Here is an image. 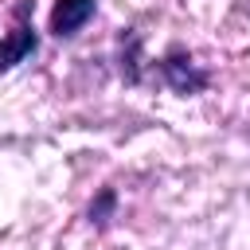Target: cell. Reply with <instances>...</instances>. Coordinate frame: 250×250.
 I'll return each instance as SVG.
<instances>
[{"mask_svg":"<svg viewBox=\"0 0 250 250\" xmlns=\"http://www.w3.org/2000/svg\"><path fill=\"white\" fill-rule=\"evenodd\" d=\"M35 0H20L12 12V27L0 35V74H8L12 66H20L23 59H31L39 51V31L31 23Z\"/></svg>","mask_w":250,"mask_h":250,"instance_id":"cell-1","label":"cell"},{"mask_svg":"<svg viewBox=\"0 0 250 250\" xmlns=\"http://www.w3.org/2000/svg\"><path fill=\"white\" fill-rule=\"evenodd\" d=\"M156 70H160L164 86H168L172 94H180V98H191V94L207 90V70H203V66L191 59V51L180 47V43H172V47L160 55Z\"/></svg>","mask_w":250,"mask_h":250,"instance_id":"cell-2","label":"cell"},{"mask_svg":"<svg viewBox=\"0 0 250 250\" xmlns=\"http://www.w3.org/2000/svg\"><path fill=\"white\" fill-rule=\"evenodd\" d=\"M98 12V0H55L47 16V31L55 39H74Z\"/></svg>","mask_w":250,"mask_h":250,"instance_id":"cell-3","label":"cell"},{"mask_svg":"<svg viewBox=\"0 0 250 250\" xmlns=\"http://www.w3.org/2000/svg\"><path fill=\"white\" fill-rule=\"evenodd\" d=\"M117 66H121V78L129 86L141 82V31L137 27H121V39H117Z\"/></svg>","mask_w":250,"mask_h":250,"instance_id":"cell-4","label":"cell"},{"mask_svg":"<svg viewBox=\"0 0 250 250\" xmlns=\"http://www.w3.org/2000/svg\"><path fill=\"white\" fill-rule=\"evenodd\" d=\"M113 211H117V191H113V188H102V191L94 195V203H90L86 215H90L94 227H105V223L113 219Z\"/></svg>","mask_w":250,"mask_h":250,"instance_id":"cell-5","label":"cell"}]
</instances>
